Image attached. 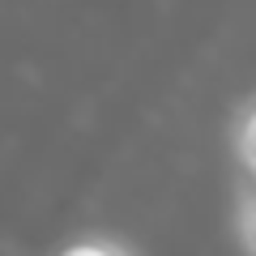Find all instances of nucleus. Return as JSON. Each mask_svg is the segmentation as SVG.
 Returning a JSON list of instances; mask_svg holds the SVG:
<instances>
[{
    "label": "nucleus",
    "instance_id": "obj_2",
    "mask_svg": "<svg viewBox=\"0 0 256 256\" xmlns=\"http://www.w3.org/2000/svg\"><path fill=\"white\" fill-rule=\"evenodd\" d=\"M235 154H239V166L256 175V98L239 111V124H235Z\"/></svg>",
    "mask_w": 256,
    "mask_h": 256
},
{
    "label": "nucleus",
    "instance_id": "obj_1",
    "mask_svg": "<svg viewBox=\"0 0 256 256\" xmlns=\"http://www.w3.org/2000/svg\"><path fill=\"white\" fill-rule=\"evenodd\" d=\"M235 230L239 244L256 256V175L244 171V184H239V201H235Z\"/></svg>",
    "mask_w": 256,
    "mask_h": 256
}]
</instances>
